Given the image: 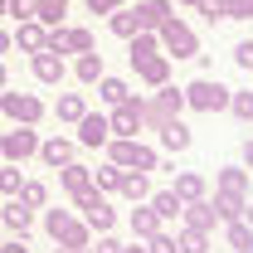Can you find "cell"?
I'll return each instance as SVG.
<instances>
[{"instance_id":"6da1fadb","label":"cell","mask_w":253,"mask_h":253,"mask_svg":"<svg viewBox=\"0 0 253 253\" xmlns=\"http://www.w3.org/2000/svg\"><path fill=\"white\" fill-rule=\"evenodd\" d=\"M44 229H49V239L63 244V249H88L93 244V229L78 219L73 210H44Z\"/></svg>"},{"instance_id":"7a4b0ae2","label":"cell","mask_w":253,"mask_h":253,"mask_svg":"<svg viewBox=\"0 0 253 253\" xmlns=\"http://www.w3.org/2000/svg\"><path fill=\"white\" fill-rule=\"evenodd\" d=\"M73 210L83 214V224L93 229V234H112L117 229V210H112V200L102 195V190H83V195H73Z\"/></svg>"},{"instance_id":"3957f363","label":"cell","mask_w":253,"mask_h":253,"mask_svg":"<svg viewBox=\"0 0 253 253\" xmlns=\"http://www.w3.org/2000/svg\"><path fill=\"white\" fill-rule=\"evenodd\" d=\"M180 112H185V93H180L175 83H161L156 97H146V117H141V126H146V131H161L166 122H175Z\"/></svg>"},{"instance_id":"277c9868","label":"cell","mask_w":253,"mask_h":253,"mask_svg":"<svg viewBox=\"0 0 253 253\" xmlns=\"http://www.w3.org/2000/svg\"><path fill=\"white\" fill-rule=\"evenodd\" d=\"M180 93H185V107H195V112H229V93H234V88H224L219 78L205 73V78L185 83Z\"/></svg>"},{"instance_id":"5b68a950","label":"cell","mask_w":253,"mask_h":253,"mask_svg":"<svg viewBox=\"0 0 253 253\" xmlns=\"http://www.w3.org/2000/svg\"><path fill=\"white\" fill-rule=\"evenodd\" d=\"M156 39H161V54H166V59H195V54H200V34L190 30L185 20H175V15L156 30Z\"/></svg>"},{"instance_id":"8992f818","label":"cell","mask_w":253,"mask_h":253,"mask_svg":"<svg viewBox=\"0 0 253 253\" xmlns=\"http://www.w3.org/2000/svg\"><path fill=\"white\" fill-rule=\"evenodd\" d=\"M0 117H10V122H20V126H34L44 117V102L34 93H10V88H0Z\"/></svg>"},{"instance_id":"52a82bcc","label":"cell","mask_w":253,"mask_h":253,"mask_svg":"<svg viewBox=\"0 0 253 253\" xmlns=\"http://www.w3.org/2000/svg\"><path fill=\"white\" fill-rule=\"evenodd\" d=\"M34 151H39V131L34 126H20L15 122V131H0V161H30Z\"/></svg>"},{"instance_id":"ba28073f","label":"cell","mask_w":253,"mask_h":253,"mask_svg":"<svg viewBox=\"0 0 253 253\" xmlns=\"http://www.w3.org/2000/svg\"><path fill=\"white\" fill-rule=\"evenodd\" d=\"M141 117H146V97H126V102H117L107 112V126H112V136H136Z\"/></svg>"},{"instance_id":"9c48e42d","label":"cell","mask_w":253,"mask_h":253,"mask_svg":"<svg viewBox=\"0 0 253 253\" xmlns=\"http://www.w3.org/2000/svg\"><path fill=\"white\" fill-rule=\"evenodd\" d=\"M44 49H54V54H88L93 49V34L78 30V25H54L49 39H44Z\"/></svg>"},{"instance_id":"30bf717a","label":"cell","mask_w":253,"mask_h":253,"mask_svg":"<svg viewBox=\"0 0 253 253\" xmlns=\"http://www.w3.org/2000/svg\"><path fill=\"white\" fill-rule=\"evenodd\" d=\"M73 126H78V136H73V141H78V146H88V151H102V146H107V136H112L107 112H83Z\"/></svg>"},{"instance_id":"8fae6325","label":"cell","mask_w":253,"mask_h":253,"mask_svg":"<svg viewBox=\"0 0 253 253\" xmlns=\"http://www.w3.org/2000/svg\"><path fill=\"white\" fill-rule=\"evenodd\" d=\"M30 73L44 88H59L63 78H68V63H63V54H54V49H39V54H30Z\"/></svg>"},{"instance_id":"7c38bea8","label":"cell","mask_w":253,"mask_h":253,"mask_svg":"<svg viewBox=\"0 0 253 253\" xmlns=\"http://www.w3.org/2000/svg\"><path fill=\"white\" fill-rule=\"evenodd\" d=\"M131 15H136V30H161V25L175 15V5H170V0H136Z\"/></svg>"},{"instance_id":"4fadbf2b","label":"cell","mask_w":253,"mask_h":253,"mask_svg":"<svg viewBox=\"0 0 253 253\" xmlns=\"http://www.w3.org/2000/svg\"><path fill=\"white\" fill-rule=\"evenodd\" d=\"M0 219H5V229L10 234H20V239H30V229H34V210L20 200V195H10V205L0 210Z\"/></svg>"},{"instance_id":"5bb4252c","label":"cell","mask_w":253,"mask_h":253,"mask_svg":"<svg viewBox=\"0 0 253 253\" xmlns=\"http://www.w3.org/2000/svg\"><path fill=\"white\" fill-rule=\"evenodd\" d=\"M73 151H78V141H68V136H49V141H39V151H34V156L44 161L49 170H59V166L73 161Z\"/></svg>"},{"instance_id":"9a60e30c","label":"cell","mask_w":253,"mask_h":253,"mask_svg":"<svg viewBox=\"0 0 253 253\" xmlns=\"http://www.w3.org/2000/svg\"><path fill=\"white\" fill-rule=\"evenodd\" d=\"M131 68H136V78H141L146 88H161V83H170V59H166V54H146V59H136Z\"/></svg>"},{"instance_id":"2e32d148","label":"cell","mask_w":253,"mask_h":253,"mask_svg":"<svg viewBox=\"0 0 253 253\" xmlns=\"http://www.w3.org/2000/svg\"><path fill=\"white\" fill-rule=\"evenodd\" d=\"M117 195H122V200H131V205H141V200L151 195V170H131V166H122Z\"/></svg>"},{"instance_id":"e0dca14e","label":"cell","mask_w":253,"mask_h":253,"mask_svg":"<svg viewBox=\"0 0 253 253\" xmlns=\"http://www.w3.org/2000/svg\"><path fill=\"white\" fill-rule=\"evenodd\" d=\"M59 185H63V195H68V200H73V195H83V190L93 185V166H83V161L59 166Z\"/></svg>"},{"instance_id":"ac0fdd59","label":"cell","mask_w":253,"mask_h":253,"mask_svg":"<svg viewBox=\"0 0 253 253\" xmlns=\"http://www.w3.org/2000/svg\"><path fill=\"white\" fill-rule=\"evenodd\" d=\"M170 175H175V195H180V205H190V200H205V195H210V180H205V175H200V170H170Z\"/></svg>"},{"instance_id":"d6986e66","label":"cell","mask_w":253,"mask_h":253,"mask_svg":"<svg viewBox=\"0 0 253 253\" xmlns=\"http://www.w3.org/2000/svg\"><path fill=\"white\" fill-rule=\"evenodd\" d=\"M175 249H180V253H210V249H214V239H210V229L180 224V229H175Z\"/></svg>"},{"instance_id":"ffe728a7","label":"cell","mask_w":253,"mask_h":253,"mask_svg":"<svg viewBox=\"0 0 253 253\" xmlns=\"http://www.w3.org/2000/svg\"><path fill=\"white\" fill-rule=\"evenodd\" d=\"M44 39H49V30H44L39 20H20V30L10 34V44H20L25 54H39V49H44Z\"/></svg>"},{"instance_id":"44dd1931","label":"cell","mask_w":253,"mask_h":253,"mask_svg":"<svg viewBox=\"0 0 253 253\" xmlns=\"http://www.w3.org/2000/svg\"><path fill=\"white\" fill-rule=\"evenodd\" d=\"M146 205H151V210H156V219H161V224H170V219H180V210H185V205H180V195H175V190H151V195H146Z\"/></svg>"},{"instance_id":"7402d4cb","label":"cell","mask_w":253,"mask_h":253,"mask_svg":"<svg viewBox=\"0 0 253 253\" xmlns=\"http://www.w3.org/2000/svg\"><path fill=\"white\" fill-rule=\"evenodd\" d=\"M180 219H185V224H195V229H210V234H214L219 214H214V205H210V195H205V200H190L185 210H180Z\"/></svg>"},{"instance_id":"603a6c76","label":"cell","mask_w":253,"mask_h":253,"mask_svg":"<svg viewBox=\"0 0 253 253\" xmlns=\"http://www.w3.org/2000/svg\"><path fill=\"white\" fill-rule=\"evenodd\" d=\"M156 136H161V146H166V151H190V141H195V131H190L180 117H175V122H166Z\"/></svg>"},{"instance_id":"cb8c5ba5","label":"cell","mask_w":253,"mask_h":253,"mask_svg":"<svg viewBox=\"0 0 253 253\" xmlns=\"http://www.w3.org/2000/svg\"><path fill=\"white\" fill-rule=\"evenodd\" d=\"M214 190H229V195H249V170H244V166H224V170H214Z\"/></svg>"},{"instance_id":"d4e9b609","label":"cell","mask_w":253,"mask_h":253,"mask_svg":"<svg viewBox=\"0 0 253 253\" xmlns=\"http://www.w3.org/2000/svg\"><path fill=\"white\" fill-rule=\"evenodd\" d=\"M161 229V219H156V210H151V205H146V200H141V205H136V210H131V239H151V234H156Z\"/></svg>"},{"instance_id":"484cf974","label":"cell","mask_w":253,"mask_h":253,"mask_svg":"<svg viewBox=\"0 0 253 253\" xmlns=\"http://www.w3.org/2000/svg\"><path fill=\"white\" fill-rule=\"evenodd\" d=\"M73 73H78V83H88V88H93L97 78L107 73V68H102V54H97V49H88V54H78V63H73Z\"/></svg>"},{"instance_id":"4316f807","label":"cell","mask_w":253,"mask_h":253,"mask_svg":"<svg viewBox=\"0 0 253 253\" xmlns=\"http://www.w3.org/2000/svg\"><path fill=\"white\" fill-rule=\"evenodd\" d=\"M63 15H68V0H34V20H39L44 30L63 25Z\"/></svg>"},{"instance_id":"83f0119b","label":"cell","mask_w":253,"mask_h":253,"mask_svg":"<svg viewBox=\"0 0 253 253\" xmlns=\"http://www.w3.org/2000/svg\"><path fill=\"white\" fill-rule=\"evenodd\" d=\"M244 200H249V195H229V190H214V200H210V205H214V214H219V224H224V219H239V214H244Z\"/></svg>"},{"instance_id":"f1b7e54d","label":"cell","mask_w":253,"mask_h":253,"mask_svg":"<svg viewBox=\"0 0 253 253\" xmlns=\"http://www.w3.org/2000/svg\"><path fill=\"white\" fill-rule=\"evenodd\" d=\"M224 239H229V249L239 253V249H249L253 244V224L239 214V219H224Z\"/></svg>"},{"instance_id":"f546056e","label":"cell","mask_w":253,"mask_h":253,"mask_svg":"<svg viewBox=\"0 0 253 253\" xmlns=\"http://www.w3.org/2000/svg\"><path fill=\"white\" fill-rule=\"evenodd\" d=\"M97 97H102L107 107H117V102L131 97V88H126V78H107V73H102V78H97Z\"/></svg>"},{"instance_id":"4dcf8cb0","label":"cell","mask_w":253,"mask_h":253,"mask_svg":"<svg viewBox=\"0 0 253 253\" xmlns=\"http://www.w3.org/2000/svg\"><path fill=\"white\" fill-rule=\"evenodd\" d=\"M126 44H131V49H126V54H131V63H136V59H146V54H161L156 30H136L131 39H126Z\"/></svg>"},{"instance_id":"1f68e13d","label":"cell","mask_w":253,"mask_h":253,"mask_svg":"<svg viewBox=\"0 0 253 253\" xmlns=\"http://www.w3.org/2000/svg\"><path fill=\"white\" fill-rule=\"evenodd\" d=\"M54 112H59V122H78V117L88 112V102H83V93H63L59 102H54Z\"/></svg>"},{"instance_id":"d6a6232c","label":"cell","mask_w":253,"mask_h":253,"mask_svg":"<svg viewBox=\"0 0 253 253\" xmlns=\"http://www.w3.org/2000/svg\"><path fill=\"white\" fill-rule=\"evenodd\" d=\"M107 30L117 34V39H131V34H136V15H131V10H112V15H107Z\"/></svg>"},{"instance_id":"836d02e7","label":"cell","mask_w":253,"mask_h":253,"mask_svg":"<svg viewBox=\"0 0 253 253\" xmlns=\"http://www.w3.org/2000/svg\"><path fill=\"white\" fill-rule=\"evenodd\" d=\"M117 180H122V166H112V161L93 170V190H102V195H112V190H117Z\"/></svg>"},{"instance_id":"e575fe53","label":"cell","mask_w":253,"mask_h":253,"mask_svg":"<svg viewBox=\"0 0 253 253\" xmlns=\"http://www.w3.org/2000/svg\"><path fill=\"white\" fill-rule=\"evenodd\" d=\"M20 200H25L30 210H44V205H49V185H44V180H25V185H20Z\"/></svg>"},{"instance_id":"d590c367","label":"cell","mask_w":253,"mask_h":253,"mask_svg":"<svg viewBox=\"0 0 253 253\" xmlns=\"http://www.w3.org/2000/svg\"><path fill=\"white\" fill-rule=\"evenodd\" d=\"M229 112H234L244 126H253V88L249 93H229Z\"/></svg>"},{"instance_id":"8d00e7d4","label":"cell","mask_w":253,"mask_h":253,"mask_svg":"<svg viewBox=\"0 0 253 253\" xmlns=\"http://www.w3.org/2000/svg\"><path fill=\"white\" fill-rule=\"evenodd\" d=\"M141 244H146V253H180V249H175V234H170L166 224H161L151 239H141Z\"/></svg>"},{"instance_id":"74e56055","label":"cell","mask_w":253,"mask_h":253,"mask_svg":"<svg viewBox=\"0 0 253 253\" xmlns=\"http://www.w3.org/2000/svg\"><path fill=\"white\" fill-rule=\"evenodd\" d=\"M20 185H25L20 166H15V161H5V166H0V195H20Z\"/></svg>"},{"instance_id":"f35d334b","label":"cell","mask_w":253,"mask_h":253,"mask_svg":"<svg viewBox=\"0 0 253 253\" xmlns=\"http://www.w3.org/2000/svg\"><path fill=\"white\" fill-rule=\"evenodd\" d=\"M229 59L239 63V68H244V73H253V39H239V44H234V54H229Z\"/></svg>"},{"instance_id":"ab89813d","label":"cell","mask_w":253,"mask_h":253,"mask_svg":"<svg viewBox=\"0 0 253 253\" xmlns=\"http://www.w3.org/2000/svg\"><path fill=\"white\" fill-rule=\"evenodd\" d=\"M224 20H253V0H224Z\"/></svg>"},{"instance_id":"60d3db41","label":"cell","mask_w":253,"mask_h":253,"mask_svg":"<svg viewBox=\"0 0 253 253\" xmlns=\"http://www.w3.org/2000/svg\"><path fill=\"white\" fill-rule=\"evenodd\" d=\"M195 10H200V15L210 20V25H219V20H224V0H200Z\"/></svg>"},{"instance_id":"b9f144b4","label":"cell","mask_w":253,"mask_h":253,"mask_svg":"<svg viewBox=\"0 0 253 253\" xmlns=\"http://www.w3.org/2000/svg\"><path fill=\"white\" fill-rule=\"evenodd\" d=\"M5 15H15V20H34V0H5Z\"/></svg>"},{"instance_id":"7bdbcfd3","label":"cell","mask_w":253,"mask_h":253,"mask_svg":"<svg viewBox=\"0 0 253 253\" xmlns=\"http://www.w3.org/2000/svg\"><path fill=\"white\" fill-rule=\"evenodd\" d=\"M126 0H88V15H112V10H122Z\"/></svg>"},{"instance_id":"ee69618b","label":"cell","mask_w":253,"mask_h":253,"mask_svg":"<svg viewBox=\"0 0 253 253\" xmlns=\"http://www.w3.org/2000/svg\"><path fill=\"white\" fill-rule=\"evenodd\" d=\"M93 253H122V244L112 239V234H97V244H88Z\"/></svg>"},{"instance_id":"f6af8a7d","label":"cell","mask_w":253,"mask_h":253,"mask_svg":"<svg viewBox=\"0 0 253 253\" xmlns=\"http://www.w3.org/2000/svg\"><path fill=\"white\" fill-rule=\"evenodd\" d=\"M0 253H30V249H25V239H20V234H15V239H10V244H0Z\"/></svg>"},{"instance_id":"bcb514c9","label":"cell","mask_w":253,"mask_h":253,"mask_svg":"<svg viewBox=\"0 0 253 253\" xmlns=\"http://www.w3.org/2000/svg\"><path fill=\"white\" fill-rule=\"evenodd\" d=\"M244 170H249V175H253V136H249V141H244Z\"/></svg>"},{"instance_id":"7dc6e473","label":"cell","mask_w":253,"mask_h":253,"mask_svg":"<svg viewBox=\"0 0 253 253\" xmlns=\"http://www.w3.org/2000/svg\"><path fill=\"white\" fill-rule=\"evenodd\" d=\"M122 253H146V244H141V239H131V244H122Z\"/></svg>"},{"instance_id":"c3c4849f","label":"cell","mask_w":253,"mask_h":253,"mask_svg":"<svg viewBox=\"0 0 253 253\" xmlns=\"http://www.w3.org/2000/svg\"><path fill=\"white\" fill-rule=\"evenodd\" d=\"M10 54V30H0V59Z\"/></svg>"},{"instance_id":"681fc988","label":"cell","mask_w":253,"mask_h":253,"mask_svg":"<svg viewBox=\"0 0 253 253\" xmlns=\"http://www.w3.org/2000/svg\"><path fill=\"white\" fill-rule=\"evenodd\" d=\"M0 88H10V73H5V59H0Z\"/></svg>"},{"instance_id":"f907efd6","label":"cell","mask_w":253,"mask_h":253,"mask_svg":"<svg viewBox=\"0 0 253 253\" xmlns=\"http://www.w3.org/2000/svg\"><path fill=\"white\" fill-rule=\"evenodd\" d=\"M244 219H249V224H253V200H244Z\"/></svg>"},{"instance_id":"816d5d0a","label":"cell","mask_w":253,"mask_h":253,"mask_svg":"<svg viewBox=\"0 0 253 253\" xmlns=\"http://www.w3.org/2000/svg\"><path fill=\"white\" fill-rule=\"evenodd\" d=\"M170 5H200V0H170Z\"/></svg>"},{"instance_id":"f5cc1de1","label":"cell","mask_w":253,"mask_h":253,"mask_svg":"<svg viewBox=\"0 0 253 253\" xmlns=\"http://www.w3.org/2000/svg\"><path fill=\"white\" fill-rule=\"evenodd\" d=\"M54 253H73V249H63V244H59V249H54Z\"/></svg>"},{"instance_id":"db71d44e","label":"cell","mask_w":253,"mask_h":253,"mask_svg":"<svg viewBox=\"0 0 253 253\" xmlns=\"http://www.w3.org/2000/svg\"><path fill=\"white\" fill-rule=\"evenodd\" d=\"M73 253H93V249H73Z\"/></svg>"},{"instance_id":"11a10c76","label":"cell","mask_w":253,"mask_h":253,"mask_svg":"<svg viewBox=\"0 0 253 253\" xmlns=\"http://www.w3.org/2000/svg\"><path fill=\"white\" fill-rule=\"evenodd\" d=\"M239 253H253V244H249V249H239Z\"/></svg>"},{"instance_id":"9f6ffc18","label":"cell","mask_w":253,"mask_h":253,"mask_svg":"<svg viewBox=\"0 0 253 253\" xmlns=\"http://www.w3.org/2000/svg\"><path fill=\"white\" fill-rule=\"evenodd\" d=\"M0 15H5V0H0Z\"/></svg>"}]
</instances>
